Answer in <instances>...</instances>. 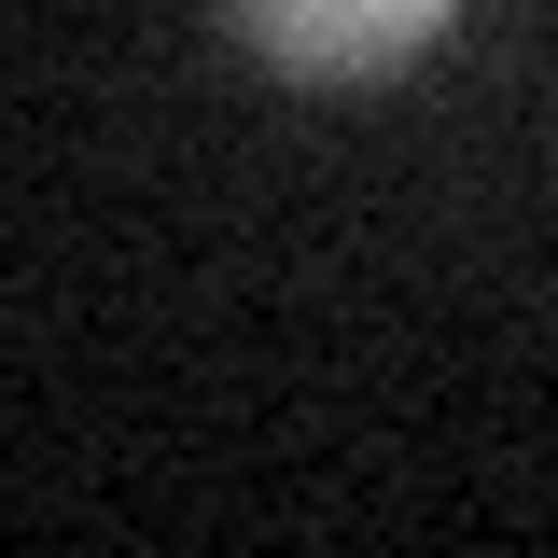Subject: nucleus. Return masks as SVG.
Listing matches in <instances>:
<instances>
[{"mask_svg":"<svg viewBox=\"0 0 558 558\" xmlns=\"http://www.w3.org/2000/svg\"><path fill=\"white\" fill-rule=\"evenodd\" d=\"M447 0H238V28L293 70H391L405 43H433Z\"/></svg>","mask_w":558,"mask_h":558,"instance_id":"obj_1","label":"nucleus"}]
</instances>
